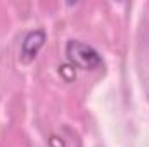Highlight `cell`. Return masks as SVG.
<instances>
[{"label":"cell","mask_w":149,"mask_h":147,"mask_svg":"<svg viewBox=\"0 0 149 147\" xmlns=\"http://www.w3.org/2000/svg\"><path fill=\"white\" fill-rule=\"evenodd\" d=\"M66 57L73 68L83 69V71H94V69L102 66V57L99 55V52L94 47H90L80 40H70L68 42Z\"/></svg>","instance_id":"obj_1"},{"label":"cell","mask_w":149,"mask_h":147,"mask_svg":"<svg viewBox=\"0 0 149 147\" xmlns=\"http://www.w3.org/2000/svg\"><path fill=\"white\" fill-rule=\"evenodd\" d=\"M43 43H45V31L43 30H35V31L28 33L21 43V57L24 61H33L37 57L38 50L43 47Z\"/></svg>","instance_id":"obj_2"}]
</instances>
